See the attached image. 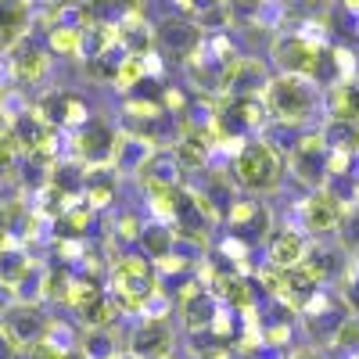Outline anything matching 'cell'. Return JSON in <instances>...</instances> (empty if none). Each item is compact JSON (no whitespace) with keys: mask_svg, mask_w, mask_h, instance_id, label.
I'll use <instances>...</instances> for the list:
<instances>
[{"mask_svg":"<svg viewBox=\"0 0 359 359\" xmlns=\"http://www.w3.org/2000/svg\"><path fill=\"white\" fill-rule=\"evenodd\" d=\"M298 359H323V355H316V352H302V355H298Z\"/></svg>","mask_w":359,"mask_h":359,"instance_id":"e0dca14e","label":"cell"},{"mask_svg":"<svg viewBox=\"0 0 359 359\" xmlns=\"http://www.w3.org/2000/svg\"><path fill=\"white\" fill-rule=\"evenodd\" d=\"M4 338L18 341V345H33L43 338V316L29 306H11L8 320H4Z\"/></svg>","mask_w":359,"mask_h":359,"instance_id":"8992f818","label":"cell"},{"mask_svg":"<svg viewBox=\"0 0 359 359\" xmlns=\"http://www.w3.org/2000/svg\"><path fill=\"white\" fill-rule=\"evenodd\" d=\"M198 43H201V33H198V25H194L191 18H169V22L158 29V47H165V50H172V54H180V57L194 54Z\"/></svg>","mask_w":359,"mask_h":359,"instance_id":"5b68a950","label":"cell"},{"mask_svg":"<svg viewBox=\"0 0 359 359\" xmlns=\"http://www.w3.org/2000/svg\"><path fill=\"white\" fill-rule=\"evenodd\" d=\"M306 223L313 226V230H334L338 226V205H334V198H327V194H316V198H309V205H306Z\"/></svg>","mask_w":359,"mask_h":359,"instance_id":"9c48e42d","label":"cell"},{"mask_svg":"<svg viewBox=\"0 0 359 359\" xmlns=\"http://www.w3.org/2000/svg\"><path fill=\"white\" fill-rule=\"evenodd\" d=\"M341 4H345L348 11H359V0H341Z\"/></svg>","mask_w":359,"mask_h":359,"instance_id":"2e32d148","label":"cell"},{"mask_svg":"<svg viewBox=\"0 0 359 359\" xmlns=\"http://www.w3.org/2000/svg\"><path fill=\"white\" fill-rule=\"evenodd\" d=\"M29 29V4L25 0H0V54L15 50Z\"/></svg>","mask_w":359,"mask_h":359,"instance_id":"277c9868","label":"cell"},{"mask_svg":"<svg viewBox=\"0 0 359 359\" xmlns=\"http://www.w3.org/2000/svg\"><path fill=\"white\" fill-rule=\"evenodd\" d=\"M50 69V57L43 47H33V43H22L15 47L11 54V76H18L22 83H40Z\"/></svg>","mask_w":359,"mask_h":359,"instance_id":"52a82bcc","label":"cell"},{"mask_svg":"<svg viewBox=\"0 0 359 359\" xmlns=\"http://www.w3.org/2000/svg\"><path fill=\"white\" fill-rule=\"evenodd\" d=\"M233 4H259V0H233Z\"/></svg>","mask_w":359,"mask_h":359,"instance_id":"ac0fdd59","label":"cell"},{"mask_svg":"<svg viewBox=\"0 0 359 359\" xmlns=\"http://www.w3.org/2000/svg\"><path fill=\"white\" fill-rule=\"evenodd\" d=\"M331 108H334L338 118L355 123V118H359V83H341L331 94Z\"/></svg>","mask_w":359,"mask_h":359,"instance_id":"30bf717a","label":"cell"},{"mask_svg":"<svg viewBox=\"0 0 359 359\" xmlns=\"http://www.w3.org/2000/svg\"><path fill=\"white\" fill-rule=\"evenodd\" d=\"M237 176H241V184H248L252 191H266V187L277 184L280 162L266 144H252L241 151V158H237Z\"/></svg>","mask_w":359,"mask_h":359,"instance_id":"7a4b0ae2","label":"cell"},{"mask_svg":"<svg viewBox=\"0 0 359 359\" xmlns=\"http://www.w3.org/2000/svg\"><path fill=\"white\" fill-rule=\"evenodd\" d=\"M269 255H273V262H277V266H294L298 259L306 255V241H302V233H298V230H277Z\"/></svg>","mask_w":359,"mask_h":359,"instance_id":"ba28073f","label":"cell"},{"mask_svg":"<svg viewBox=\"0 0 359 359\" xmlns=\"http://www.w3.org/2000/svg\"><path fill=\"white\" fill-rule=\"evenodd\" d=\"M355 338H359V323H345V327H341V338H338V341H341V345H352Z\"/></svg>","mask_w":359,"mask_h":359,"instance_id":"5bb4252c","label":"cell"},{"mask_svg":"<svg viewBox=\"0 0 359 359\" xmlns=\"http://www.w3.org/2000/svg\"><path fill=\"white\" fill-rule=\"evenodd\" d=\"M43 4H47V8H65L69 0H43Z\"/></svg>","mask_w":359,"mask_h":359,"instance_id":"9a60e30c","label":"cell"},{"mask_svg":"<svg viewBox=\"0 0 359 359\" xmlns=\"http://www.w3.org/2000/svg\"><path fill=\"white\" fill-rule=\"evenodd\" d=\"M273 57H277V65H280L284 72L306 76V72H316L323 50H320V43H313V40H306V36H284V40L273 43Z\"/></svg>","mask_w":359,"mask_h":359,"instance_id":"3957f363","label":"cell"},{"mask_svg":"<svg viewBox=\"0 0 359 359\" xmlns=\"http://www.w3.org/2000/svg\"><path fill=\"white\" fill-rule=\"evenodd\" d=\"M47 47L57 54H76L83 47V29L79 25H54L47 33Z\"/></svg>","mask_w":359,"mask_h":359,"instance_id":"8fae6325","label":"cell"},{"mask_svg":"<svg viewBox=\"0 0 359 359\" xmlns=\"http://www.w3.org/2000/svg\"><path fill=\"white\" fill-rule=\"evenodd\" d=\"M108 147H111V133H108L104 126H90V130L79 137V151H83L86 158H104Z\"/></svg>","mask_w":359,"mask_h":359,"instance_id":"7c38bea8","label":"cell"},{"mask_svg":"<svg viewBox=\"0 0 359 359\" xmlns=\"http://www.w3.org/2000/svg\"><path fill=\"white\" fill-rule=\"evenodd\" d=\"M184 165H201V158H205V147H201V140H191V144H184Z\"/></svg>","mask_w":359,"mask_h":359,"instance_id":"4fadbf2b","label":"cell"},{"mask_svg":"<svg viewBox=\"0 0 359 359\" xmlns=\"http://www.w3.org/2000/svg\"><path fill=\"white\" fill-rule=\"evenodd\" d=\"M266 104L269 111H277L280 118H287V123H298V118H306L309 108H313V94H309V86L302 76H277L273 83H269L266 90Z\"/></svg>","mask_w":359,"mask_h":359,"instance_id":"6da1fadb","label":"cell"}]
</instances>
